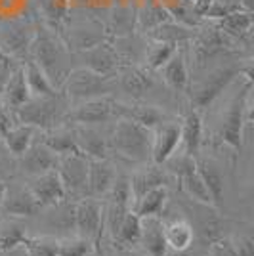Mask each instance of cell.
I'll return each mask as SVG.
<instances>
[{
	"instance_id": "obj_24",
	"label": "cell",
	"mask_w": 254,
	"mask_h": 256,
	"mask_svg": "<svg viewBox=\"0 0 254 256\" xmlns=\"http://www.w3.org/2000/svg\"><path fill=\"white\" fill-rule=\"evenodd\" d=\"M162 80L176 92H186L190 86V69L184 50H176L166 64L159 69Z\"/></svg>"
},
{
	"instance_id": "obj_20",
	"label": "cell",
	"mask_w": 254,
	"mask_h": 256,
	"mask_svg": "<svg viewBox=\"0 0 254 256\" xmlns=\"http://www.w3.org/2000/svg\"><path fill=\"white\" fill-rule=\"evenodd\" d=\"M195 166H197V172L201 174L202 182L210 193L212 204L222 208L224 195H226V178H224L222 168L216 162H212L210 159H199V157H195Z\"/></svg>"
},
{
	"instance_id": "obj_50",
	"label": "cell",
	"mask_w": 254,
	"mask_h": 256,
	"mask_svg": "<svg viewBox=\"0 0 254 256\" xmlns=\"http://www.w3.org/2000/svg\"><path fill=\"white\" fill-rule=\"evenodd\" d=\"M2 90H4V86H2V84H0V94H2Z\"/></svg>"
},
{
	"instance_id": "obj_29",
	"label": "cell",
	"mask_w": 254,
	"mask_h": 256,
	"mask_svg": "<svg viewBox=\"0 0 254 256\" xmlns=\"http://www.w3.org/2000/svg\"><path fill=\"white\" fill-rule=\"evenodd\" d=\"M23 71H25V80H27V86H29V92L31 96H38V98H52L58 96V88L50 82V78L44 75V71L34 64L32 60H29L27 64L23 65Z\"/></svg>"
},
{
	"instance_id": "obj_1",
	"label": "cell",
	"mask_w": 254,
	"mask_h": 256,
	"mask_svg": "<svg viewBox=\"0 0 254 256\" xmlns=\"http://www.w3.org/2000/svg\"><path fill=\"white\" fill-rule=\"evenodd\" d=\"M250 109H252V73L248 69L244 73V84L233 96L218 132V140L226 144L230 150H243V132L244 124L250 120Z\"/></svg>"
},
{
	"instance_id": "obj_40",
	"label": "cell",
	"mask_w": 254,
	"mask_h": 256,
	"mask_svg": "<svg viewBox=\"0 0 254 256\" xmlns=\"http://www.w3.org/2000/svg\"><path fill=\"white\" fill-rule=\"evenodd\" d=\"M58 243L60 241L44 237H27L22 246L29 256H58Z\"/></svg>"
},
{
	"instance_id": "obj_44",
	"label": "cell",
	"mask_w": 254,
	"mask_h": 256,
	"mask_svg": "<svg viewBox=\"0 0 254 256\" xmlns=\"http://www.w3.org/2000/svg\"><path fill=\"white\" fill-rule=\"evenodd\" d=\"M12 126H14V115L8 113L4 107L0 106V138H2Z\"/></svg>"
},
{
	"instance_id": "obj_10",
	"label": "cell",
	"mask_w": 254,
	"mask_h": 256,
	"mask_svg": "<svg viewBox=\"0 0 254 256\" xmlns=\"http://www.w3.org/2000/svg\"><path fill=\"white\" fill-rule=\"evenodd\" d=\"M74 230L78 237H84L92 243L102 241L104 234V206L94 201V197H84L74 206Z\"/></svg>"
},
{
	"instance_id": "obj_17",
	"label": "cell",
	"mask_w": 254,
	"mask_h": 256,
	"mask_svg": "<svg viewBox=\"0 0 254 256\" xmlns=\"http://www.w3.org/2000/svg\"><path fill=\"white\" fill-rule=\"evenodd\" d=\"M115 115L116 118H128L132 122H138L142 126L149 128H157L159 124H162L166 120L164 111H160L159 107L155 106H126V104H115Z\"/></svg>"
},
{
	"instance_id": "obj_36",
	"label": "cell",
	"mask_w": 254,
	"mask_h": 256,
	"mask_svg": "<svg viewBox=\"0 0 254 256\" xmlns=\"http://www.w3.org/2000/svg\"><path fill=\"white\" fill-rule=\"evenodd\" d=\"M168 20V12L162 4H148L144 10L136 12V29L149 32Z\"/></svg>"
},
{
	"instance_id": "obj_28",
	"label": "cell",
	"mask_w": 254,
	"mask_h": 256,
	"mask_svg": "<svg viewBox=\"0 0 254 256\" xmlns=\"http://www.w3.org/2000/svg\"><path fill=\"white\" fill-rule=\"evenodd\" d=\"M2 94L6 98V104L12 111L16 107H20L22 104H25L29 98H31V92H29V86H27V80H25V71H23V65H18L14 71H12L10 78L6 80L4 84V90Z\"/></svg>"
},
{
	"instance_id": "obj_22",
	"label": "cell",
	"mask_w": 254,
	"mask_h": 256,
	"mask_svg": "<svg viewBox=\"0 0 254 256\" xmlns=\"http://www.w3.org/2000/svg\"><path fill=\"white\" fill-rule=\"evenodd\" d=\"M84 60L86 69H90L102 76H111L116 69H120L118 54L109 44H96L92 48H86Z\"/></svg>"
},
{
	"instance_id": "obj_12",
	"label": "cell",
	"mask_w": 254,
	"mask_h": 256,
	"mask_svg": "<svg viewBox=\"0 0 254 256\" xmlns=\"http://www.w3.org/2000/svg\"><path fill=\"white\" fill-rule=\"evenodd\" d=\"M180 146V124L164 120L162 124L153 128L151 136V162L162 166V162L168 159L176 148Z\"/></svg>"
},
{
	"instance_id": "obj_34",
	"label": "cell",
	"mask_w": 254,
	"mask_h": 256,
	"mask_svg": "<svg viewBox=\"0 0 254 256\" xmlns=\"http://www.w3.org/2000/svg\"><path fill=\"white\" fill-rule=\"evenodd\" d=\"M42 142L48 150H52L56 155H67V153H74L76 150V144H74V134L73 128L67 130V128H52V130H46L42 134Z\"/></svg>"
},
{
	"instance_id": "obj_35",
	"label": "cell",
	"mask_w": 254,
	"mask_h": 256,
	"mask_svg": "<svg viewBox=\"0 0 254 256\" xmlns=\"http://www.w3.org/2000/svg\"><path fill=\"white\" fill-rule=\"evenodd\" d=\"M178 180H180V184H182V190L188 193L193 201H197V203H201V204H212L210 193L206 190L201 174L197 172V166H195L193 170L186 172Z\"/></svg>"
},
{
	"instance_id": "obj_46",
	"label": "cell",
	"mask_w": 254,
	"mask_h": 256,
	"mask_svg": "<svg viewBox=\"0 0 254 256\" xmlns=\"http://www.w3.org/2000/svg\"><path fill=\"white\" fill-rule=\"evenodd\" d=\"M4 193H6V184L0 180V208H2V201H4Z\"/></svg>"
},
{
	"instance_id": "obj_2",
	"label": "cell",
	"mask_w": 254,
	"mask_h": 256,
	"mask_svg": "<svg viewBox=\"0 0 254 256\" xmlns=\"http://www.w3.org/2000/svg\"><path fill=\"white\" fill-rule=\"evenodd\" d=\"M151 136L153 130L132 122L128 118H116L111 132L109 150H113L120 159L128 162H148L151 159Z\"/></svg>"
},
{
	"instance_id": "obj_48",
	"label": "cell",
	"mask_w": 254,
	"mask_h": 256,
	"mask_svg": "<svg viewBox=\"0 0 254 256\" xmlns=\"http://www.w3.org/2000/svg\"><path fill=\"white\" fill-rule=\"evenodd\" d=\"M130 256H146V254H142V252H132V250H130Z\"/></svg>"
},
{
	"instance_id": "obj_43",
	"label": "cell",
	"mask_w": 254,
	"mask_h": 256,
	"mask_svg": "<svg viewBox=\"0 0 254 256\" xmlns=\"http://www.w3.org/2000/svg\"><path fill=\"white\" fill-rule=\"evenodd\" d=\"M210 256H235V254H233V248L230 245V241L216 239V241L210 243Z\"/></svg>"
},
{
	"instance_id": "obj_39",
	"label": "cell",
	"mask_w": 254,
	"mask_h": 256,
	"mask_svg": "<svg viewBox=\"0 0 254 256\" xmlns=\"http://www.w3.org/2000/svg\"><path fill=\"white\" fill-rule=\"evenodd\" d=\"M27 239V234L20 224H10L0 230V252H10L22 246Z\"/></svg>"
},
{
	"instance_id": "obj_7",
	"label": "cell",
	"mask_w": 254,
	"mask_h": 256,
	"mask_svg": "<svg viewBox=\"0 0 254 256\" xmlns=\"http://www.w3.org/2000/svg\"><path fill=\"white\" fill-rule=\"evenodd\" d=\"M233 38L228 36L218 25L202 27L199 32L193 34L191 38V58L195 67H204L216 56L226 54L230 50V42Z\"/></svg>"
},
{
	"instance_id": "obj_42",
	"label": "cell",
	"mask_w": 254,
	"mask_h": 256,
	"mask_svg": "<svg viewBox=\"0 0 254 256\" xmlns=\"http://www.w3.org/2000/svg\"><path fill=\"white\" fill-rule=\"evenodd\" d=\"M230 245H232L235 256H254V239L248 235L233 239V241H230Z\"/></svg>"
},
{
	"instance_id": "obj_21",
	"label": "cell",
	"mask_w": 254,
	"mask_h": 256,
	"mask_svg": "<svg viewBox=\"0 0 254 256\" xmlns=\"http://www.w3.org/2000/svg\"><path fill=\"white\" fill-rule=\"evenodd\" d=\"M168 180H170V174L164 168H160L159 164H151V166H146L144 170H138L132 178H128V182H130V192H132V203L136 199H140L142 195L151 192V190L166 186Z\"/></svg>"
},
{
	"instance_id": "obj_25",
	"label": "cell",
	"mask_w": 254,
	"mask_h": 256,
	"mask_svg": "<svg viewBox=\"0 0 254 256\" xmlns=\"http://www.w3.org/2000/svg\"><path fill=\"white\" fill-rule=\"evenodd\" d=\"M118 71H120V88L134 100L146 96L153 88V76L149 75V71L142 69V67L124 65Z\"/></svg>"
},
{
	"instance_id": "obj_5",
	"label": "cell",
	"mask_w": 254,
	"mask_h": 256,
	"mask_svg": "<svg viewBox=\"0 0 254 256\" xmlns=\"http://www.w3.org/2000/svg\"><path fill=\"white\" fill-rule=\"evenodd\" d=\"M31 52L34 56L32 62L42 69L44 75L50 78V82L56 88H60V86L64 84L67 73H65L64 69L62 48L58 46L56 38L46 29L34 31V36H32V42H31Z\"/></svg>"
},
{
	"instance_id": "obj_26",
	"label": "cell",
	"mask_w": 254,
	"mask_h": 256,
	"mask_svg": "<svg viewBox=\"0 0 254 256\" xmlns=\"http://www.w3.org/2000/svg\"><path fill=\"white\" fill-rule=\"evenodd\" d=\"M162 232L168 248L174 252H186L193 243V228L188 220H172V222H162Z\"/></svg>"
},
{
	"instance_id": "obj_41",
	"label": "cell",
	"mask_w": 254,
	"mask_h": 256,
	"mask_svg": "<svg viewBox=\"0 0 254 256\" xmlns=\"http://www.w3.org/2000/svg\"><path fill=\"white\" fill-rule=\"evenodd\" d=\"M96 243L88 241L84 237H73L58 243V256H86Z\"/></svg>"
},
{
	"instance_id": "obj_14",
	"label": "cell",
	"mask_w": 254,
	"mask_h": 256,
	"mask_svg": "<svg viewBox=\"0 0 254 256\" xmlns=\"http://www.w3.org/2000/svg\"><path fill=\"white\" fill-rule=\"evenodd\" d=\"M22 170L29 176H40L44 172L54 170L58 166L60 155H56L52 150H48L42 142L31 144V148L23 153L22 157Z\"/></svg>"
},
{
	"instance_id": "obj_3",
	"label": "cell",
	"mask_w": 254,
	"mask_h": 256,
	"mask_svg": "<svg viewBox=\"0 0 254 256\" xmlns=\"http://www.w3.org/2000/svg\"><path fill=\"white\" fill-rule=\"evenodd\" d=\"M67 113V106L62 94L52 98L31 96L25 104L14 109V120L20 124H29L36 130H52L58 122H62Z\"/></svg>"
},
{
	"instance_id": "obj_47",
	"label": "cell",
	"mask_w": 254,
	"mask_h": 256,
	"mask_svg": "<svg viewBox=\"0 0 254 256\" xmlns=\"http://www.w3.org/2000/svg\"><path fill=\"white\" fill-rule=\"evenodd\" d=\"M4 174V160H2V157H0V176Z\"/></svg>"
},
{
	"instance_id": "obj_15",
	"label": "cell",
	"mask_w": 254,
	"mask_h": 256,
	"mask_svg": "<svg viewBox=\"0 0 254 256\" xmlns=\"http://www.w3.org/2000/svg\"><path fill=\"white\" fill-rule=\"evenodd\" d=\"M140 245L144 246L146 256H168V245L162 232V222L159 216L142 218V237Z\"/></svg>"
},
{
	"instance_id": "obj_49",
	"label": "cell",
	"mask_w": 254,
	"mask_h": 256,
	"mask_svg": "<svg viewBox=\"0 0 254 256\" xmlns=\"http://www.w3.org/2000/svg\"><path fill=\"white\" fill-rule=\"evenodd\" d=\"M170 256H186L184 252H174V254H170Z\"/></svg>"
},
{
	"instance_id": "obj_18",
	"label": "cell",
	"mask_w": 254,
	"mask_h": 256,
	"mask_svg": "<svg viewBox=\"0 0 254 256\" xmlns=\"http://www.w3.org/2000/svg\"><path fill=\"white\" fill-rule=\"evenodd\" d=\"M40 210V206L36 204L34 197L27 188H12L8 190L6 186V193H4V201H2V208L0 212L8 214V216H34Z\"/></svg>"
},
{
	"instance_id": "obj_32",
	"label": "cell",
	"mask_w": 254,
	"mask_h": 256,
	"mask_svg": "<svg viewBox=\"0 0 254 256\" xmlns=\"http://www.w3.org/2000/svg\"><path fill=\"white\" fill-rule=\"evenodd\" d=\"M36 134V128L29 126V124H14V126L2 136L6 150L10 151L14 157H22L25 151L31 148L32 138Z\"/></svg>"
},
{
	"instance_id": "obj_27",
	"label": "cell",
	"mask_w": 254,
	"mask_h": 256,
	"mask_svg": "<svg viewBox=\"0 0 254 256\" xmlns=\"http://www.w3.org/2000/svg\"><path fill=\"white\" fill-rule=\"evenodd\" d=\"M252 12H246V10H237L232 12L228 16H224L222 20H218V27L222 29L228 36H232L233 40H243L246 38L250 31H252Z\"/></svg>"
},
{
	"instance_id": "obj_33",
	"label": "cell",
	"mask_w": 254,
	"mask_h": 256,
	"mask_svg": "<svg viewBox=\"0 0 254 256\" xmlns=\"http://www.w3.org/2000/svg\"><path fill=\"white\" fill-rule=\"evenodd\" d=\"M151 38L153 40H159V42H170V44H184V42H190L195 34V29H190L186 25H180V23L168 22L160 23L159 27H155L153 31H149Z\"/></svg>"
},
{
	"instance_id": "obj_38",
	"label": "cell",
	"mask_w": 254,
	"mask_h": 256,
	"mask_svg": "<svg viewBox=\"0 0 254 256\" xmlns=\"http://www.w3.org/2000/svg\"><path fill=\"white\" fill-rule=\"evenodd\" d=\"M111 29L116 36H128L136 29V12L130 8H118L111 16Z\"/></svg>"
},
{
	"instance_id": "obj_13",
	"label": "cell",
	"mask_w": 254,
	"mask_h": 256,
	"mask_svg": "<svg viewBox=\"0 0 254 256\" xmlns=\"http://www.w3.org/2000/svg\"><path fill=\"white\" fill-rule=\"evenodd\" d=\"M116 172L107 159L88 160V176H86V197H102L111 190Z\"/></svg>"
},
{
	"instance_id": "obj_45",
	"label": "cell",
	"mask_w": 254,
	"mask_h": 256,
	"mask_svg": "<svg viewBox=\"0 0 254 256\" xmlns=\"http://www.w3.org/2000/svg\"><path fill=\"white\" fill-rule=\"evenodd\" d=\"M86 256H106V254H104V250H102V245H100V243H96L94 248H92Z\"/></svg>"
},
{
	"instance_id": "obj_8",
	"label": "cell",
	"mask_w": 254,
	"mask_h": 256,
	"mask_svg": "<svg viewBox=\"0 0 254 256\" xmlns=\"http://www.w3.org/2000/svg\"><path fill=\"white\" fill-rule=\"evenodd\" d=\"M88 157L80 151L60 155L56 170L62 178L67 195L86 197V176H88Z\"/></svg>"
},
{
	"instance_id": "obj_31",
	"label": "cell",
	"mask_w": 254,
	"mask_h": 256,
	"mask_svg": "<svg viewBox=\"0 0 254 256\" xmlns=\"http://www.w3.org/2000/svg\"><path fill=\"white\" fill-rule=\"evenodd\" d=\"M166 199H168L166 188H164V186H162V188H155V190L148 192L146 195H142L140 199H136V201L132 203V208H130V210L134 214H138L140 218L159 216V214L162 212V208H164Z\"/></svg>"
},
{
	"instance_id": "obj_51",
	"label": "cell",
	"mask_w": 254,
	"mask_h": 256,
	"mask_svg": "<svg viewBox=\"0 0 254 256\" xmlns=\"http://www.w3.org/2000/svg\"><path fill=\"white\" fill-rule=\"evenodd\" d=\"M190 2H195V0H190Z\"/></svg>"
},
{
	"instance_id": "obj_9",
	"label": "cell",
	"mask_w": 254,
	"mask_h": 256,
	"mask_svg": "<svg viewBox=\"0 0 254 256\" xmlns=\"http://www.w3.org/2000/svg\"><path fill=\"white\" fill-rule=\"evenodd\" d=\"M115 100L107 96L86 100L82 104L74 106L65 113L64 120L73 122L74 126H90V124H100L107 122L111 118H116L115 115Z\"/></svg>"
},
{
	"instance_id": "obj_11",
	"label": "cell",
	"mask_w": 254,
	"mask_h": 256,
	"mask_svg": "<svg viewBox=\"0 0 254 256\" xmlns=\"http://www.w3.org/2000/svg\"><path fill=\"white\" fill-rule=\"evenodd\" d=\"M31 195L34 197L36 204L40 208H46V206H58V204L64 203V199L67 197L65 193V188L62 184V178L58 170H48L40 174V176H32L31 184L27 188Z\"/></svg>"
},
{
	"instance_id": "obj_30",
	"label": "cell",
	"mask_w": 254,
	"mask_h": 256,
	"mask_svg": "<svg viewBox=\"0 0 254 256\" xmlns=\"http://www.w3.org/2000/svg\"><path fill=\"white\" fill-rule=\"evenodd\" d=\"M140 237H142V218L130 210L120 222L116 234L113 235V241L118 248L132 250L136 245H140Z\"/></svg>"
},
{
	"instance_id": "obj_23",
	"label": "cell",
	"mask_w": 254,
	"mask_h": 256,
	"mask_svg": "<svg viewBox=\"0 0 254 256\" xmlns=\"http://www.w3.org/2000/svg\"><path fill=\"white\" fill-rule=\"evenodd\" d=\"M73 134L76 150L84 153L88 159H107L109 142L98 130L88 126H74Z\"/></svg>"
},
{
	"instance_id": "obj_16",
	"label": "cell",
	"mask_w": 254,
	"mask_h": 256,
	"mask_svg": "<svg viewBox=\"0 0 254 256\" xmlns=\"http://www.w3.org/2000/svg\"><path fill=\"white\" fill-rule=\"evenodd\" d=\"M32 36H34V31H31L27 25L12 23L6 29H0V48L16 60L31 48Z\"/></svg>"
},
{
	"instance_id": "obj_37",
	"label": "cell",
	"mask_w": 254,
	"mask_h": 256,
	"mask_svg": "<svg viewBox=\"0 0 254 256\" xmlns=\"http://www.w3.org/2000/svg\"><path fill=\"white\" fill-rule=\"evenodd\" d=\"M178 50L176 44L170 42H159V40H153V44L148 48L146 54V62H148V71H159L162 65L168 62L172 58V54Z\"/></svg>"
},
{
	"instance_id": "obj_4",
	"label": "cell",
	"mask_w": 254,
	"mask_h": 256,
	"mask_svg": "<svg viewBox=\"0 0 254 256\" xmlns=\"http://www.w3.org/2000/svg\"><path fill=\"white\" fill-rule=\"evenodd\" d=\"M244 71H248V67L243 69V67H235V65H226V67H218V69L210 71L208 75L202 76L195 84L188 86L191 107L197 111L210 107L212 102L220 96L237 76L243 75Z\"/></svg>"
},
{
	"instance_id": "obj_19",
	"label": "cell",
	"mask_w": 254,
	"mask_h": 256,
	"mask_svg": "<svg viewBox=\"0 0 254 256\" xmlns=\"http://www.w3.org/2000/svg\"><path fill=\"white\" fill-rule=\"evenodd\" d=\"M180 144L184 146V153L190 157H199V150L202 144V118L197 109L190 107L180 124Z\"/></svg>"
},
{
	"instance_id": "obj_6",
	"label": "cell",
	"mask_w": 254,
	"mask_h": 256,
	"mask_svg": "<svg viewBox=\"0 0 254 256\" xmlns=\"http://www.w3.org/2000/svg\"><path fill=\"white\" fill-rule=\"evenodd\" d=\"M62 86L69 100L86 102V100L107 96L111 92V76H102L84 67V69L69 71Z\"/></svg>"
}]
</instances>
